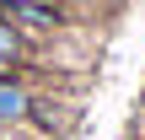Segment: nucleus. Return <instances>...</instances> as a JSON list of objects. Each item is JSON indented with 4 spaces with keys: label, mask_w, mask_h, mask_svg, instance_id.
Returning a JSON list of instances; mask_svg holds the SVG:
<instances>
[{
    "label": "nucleus",
    "mask_w": 145,
    "mask_h": 140,
    "mask_svg": "<svg viewBox=\"0 0 145 140\" xmlns=\"http://www.w3.org/2000/svg\"><path fill=\"white\" fill-rule=\"evenodd\" d=\"M27 119H32V81L0 76V129H22Z\"/></svg>",
    "instance_id": "obj_1"
},
{
    "label": "nucleus",
    "mask_w": 145,
    "mask_h": 140,
    "mask_svg": "<svg viewBox=\"0 0 145 140\" xmlns=\"http://www.w3.org/2000/svg\"><path fill=\"white\" fill-rule=\"evenodd\" d=\"M0 135H5V129H0Z\"/></svg>",
    "instance_id": "obj_2"
}]
</instances>
